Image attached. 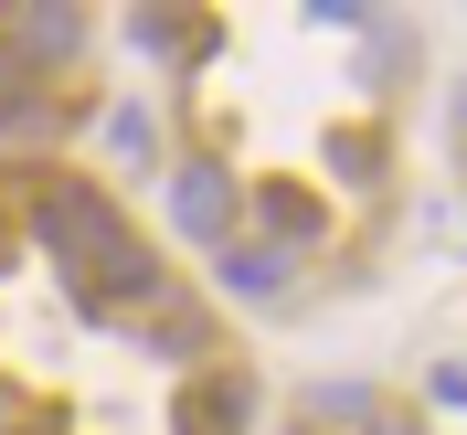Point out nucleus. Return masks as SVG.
Masks as SVG:
<instances>
[{
  "instance_id": "obj_1",
  "label": "nucleus",
  "mask_w": 467,
  "mask_h": 435,
  "mask_svg": "<svg viewBox=\"0 0 467 435\" xmlns=\"http://www.w3.org/2000/svg\"><path fill=\"white\" fill-rule=\"evenodd\" d=\"M32 233L54 244L64 287L86 297L96 319H107V308H149V297H160V265H149V244L128 233V212H117L96 181H43V202H32Z\"/></svg>"
},
{
  "instance_id": "obj_2",
  "label": "nucleus",
  "mask_w": 467,
  "mask_h": 435,
  "mask_svg": "<svg viewBox=\"0 0 467 435\" xmlns=\"http://www.w3.org/2000/svg\"><path fill=\"white\" fill-rule=\"evenodd\" d=\"M86 54V11H75V0H11V11H0V64H11V75H64V64Z\"/></svg>"
},
{
  "instance_id": "obj_3",
  "label": "nucleus",
  "mask_w": 467,
  "mask_h": 435,
  "mask_svg": "<svg viewBox=\"0 0 467 435\" xmlns=\"http://www.w3.org/2000/svg\"><path fill=\"white\" fill-rule=\"evenodd\" d=\"M171 212L192 244H234V223H244V192H234L223 160H171Z\"/></svg>"
},
{
  "instance_id": "obj_4",
  "label": "nucleus",
  "mask_w": 467,
  "mask_h": 435,
  "mask_svg": "<svg viewBox=\"0 0 467 435\" xmlns=\"http://www.w3.org/2000/svg\"><path fill=\"white\" fill-rule=\"evenodd\" d=\"M213 265H223V287H234V297H276V287L297 276V265L276 255V244H255V233H234V244H213Z\"/></svg>"
},
{
  "instance_id": "obj_5",
  "label": "nucleus",
  "mask_w": 467,
  "mask_h": 435,
  "mask_svg": "<svg viewBox=\"0 0 467 435\" xmlns=\"http://www.w3.org/2000/svg\"><path fill=\"white\" fill-rule=\"evenodd\" d=\"M107 149L128 160V171H160V117L149 107H107Z\"/></svg>"
},
{
  "instance_id": "obj_6",
  "label": "nucleus",
  "mask_w": 467,
  "mask_h": 435,
  "mask_svg": "<svg viewBox=\"0 0 467 435\" xmlns=\"http://www.w3.org/2000/svg\"><path fill=\"white\" fill-rule=\"evenodd\" d=\"M128 43H149V54H192V22H171V11H139V22H128Z\"/></svg>"
},
{
  "instance_id": "obj_7",
  "label": "nucleus",
  "mask_w": 467,
  "mask_h": 435,
  "mask_svg": "<svg viewBox=\"0 0 467 435\" xmlns=\"http://www.w3.org/2000/svg\"><path fill=\"white\" fill-rule=\"evenodd\" d=\"M160 350H171V361H202V319H192V308H171V319H160Z\"/></svg>"
},
{
  "instance_id": "obj_8",
  "label": "nucleus",
  "mask_w": 467,
  "mask_h": 435,
  "mask_svg": "<svg viewBox=\"0 0 467 435\" xmlns=\"http://www.w3.org/2000/svg\"><path fill=\"white\" fill-rule=\"evenodd\" d=\"M361 435H425V425H414V414H372Z\"/></svg>"
},
{
  "instance_id": "obj_9",
  "label": "nucleus",
  "mask_w": 467,
  "mask_h": 435,
  "mask_svg": "<svg viewBox=\"0 0 467 435\" xmlns=\"http://www.w3.org/2000/svg\"><path fill=\"white\" fill-rule=\"evenodd\" d=\"M11 265H22V233H11V223H0V276H11Z\"/></svg>"
},
{
  "instance_id": "obj_10",
  "label": "nucleus",
  "mask_w": 467,
  "mask_h": 435,
  "mask_svg": "<svg viewBox=\"0 0 467 435\" xmlns=\"http://www.w3.org/2000/svg\"><path fill=\"white\" fill-rule=\"evenodd\" d=\"M297 435H308V425H297Z\"/></svg>"
}]
</instances>
